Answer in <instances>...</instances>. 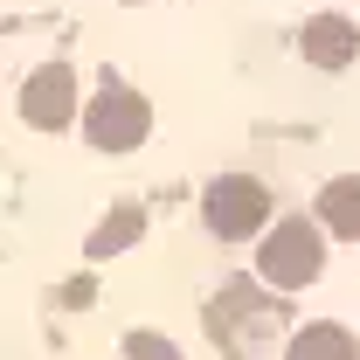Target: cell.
<instances>
[{"instance_id":"5b68a950","label":"cell","mask_w":360,"mask_h":360,"mask_svg":"<svg viewBox=\"0 0 360 360\" xmlns=\"http://www.w3.org/2000/svg\"><path fill=\"white\" fill-rule=\"evenodd\" d=\"M21 118H28L35 132H63V125L77 118V77H70V63H42V70L21 84Z\"/></svg>"},{"instance_id":"3957f363","label":"cell","mask_w":360,"mask_h":360,"mask_svg":"<svg viewBox=\"0 0 360 360\" xmlns=\"http://www.w3.org/2000/svg\"><path fill=\"white\" fill-rule=\"evenodd\" d=\"M84 132L90 146H104V153H132L139 139L153 132V104L125 84H104L97 90V104H84Z\"/></svg>"},{"instance_id":"52a82bcc","label":"cell","mask_w":360,"mask_h":360,"mask_svg":"<svg viewBox=\"0 0 360 360\" xmlns=\"http://www.w3.org/2000/svg\"><path fill=\"white\" fill-rule=\"evenodd\" d=\"M284 360H360V347H354V333H347V326L312 319V326H298V333H291Z\"/></svg>"},{"instance_id":"30bf717a","label":"cell","mask_w":360,"mask_h":360,"mask_svg":"<svg viewBox=\"0 0 360 360\" xmlns=\"http://www.w3.org/2000/svg\"><path fill=\"white\" fill-rule=\"evenodd\" d=\"M125 360H180V347L160 333H125Z\"/></svg>"},{"instance_id":"6da1fadb","label":"cell","mask_w":360,"mask_h":360,"mask_svg":"<svg viewBox=\"0 0 360 360\" xmlns=\"http://www.w3.org/2000/svg\"><path fill=\"white\" fill-rule=\"evenodd\" d=\"M277 326H284L277 291L236 284V291H222V298L208 305V340H215L222 354H264V347H277Z\"/></svg>"},{"instance_id":"ba28073f","label":"cell","mask_w":360,"mask_h":360,"mask_svg":"<svg viewBox=\"0 0 360 360\" xmlns=\"http://www.w3.org/2000/svg\"><path fill=\"white\" fill-rule=\"evenodd\" d=\"M319 229L333 236H360V180H333L319 194Z\"/></svg>"},{"instance_id":"9c48e42d","label":"cell","mask_w":360,"mask_h":360,"mask_svg":"<svg viewBox=\"0 0 360 360\" xmlns=\"http://www.w3.org/2000/svg\"><path fill=\"white\" fill-rule=\"evenodd\" d=\"M139 229H146V222H139V208H118L111 222H97V229H90V243H84V250H90V257H118V250H132V243H139Z\"/></svg>"},{"instance_id":"277c9868","label":"cell","mask_w":360,"mask_h":360,"mask_svg":"<svg viewBox=\"0 0 360 360\" xmlns=\"http://www.w3.org/2000/svg\"><path fill=\"white\" fill-rule=\"evenodd\" d=\"M201 215H208V229H215L222 243H243V236H257V229H264L270 194H264V180L229 174V180H215V187L201 194Z\"/></svg>"},{"instance_id":"7a4b0ae2","label":"cell","mask_w":360,"mask_h":360,"mask_svg":"<svg viewBox=\"0 0 360 360\" xmlns=\"http://www.w3.org/2000/svg\"><path fill=\"white\" fill-rule=\"evenodd\" d=\"M319 270H326V229L319 222H277L257 250V284L264 291H305Z\"/></svg>"},{"instance_id":"8992f818","label":"cell","mask_w":360,"mask_h":360,"mask_svg":"<svg viewBox=\"0 0 360 360\" xmlns=\"http://www.w3.org/2000/svg\"><path fill=\"white\" fill-rule=\"evenodd\" d=\"M354 49H360L354 21H340V14H319V21H305V56H312L319 70H347V63H354Z\"/></svg>"}]
</instances>
